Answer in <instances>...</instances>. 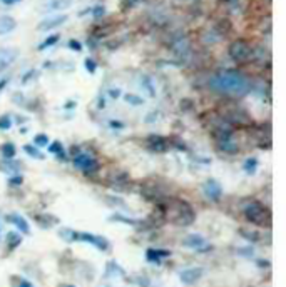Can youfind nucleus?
Instances as JSON below:
<instances>
[{
  "mask_svg": "<svg viewBox=\"0 0 286 287\" xmlns=\"http://www.w3.org/2000/svg\"><path fill=\"white\" fill-rule=\"evenodd\" d=\"M67 19H69L67 15L47 17V19H44L39 25H37V29H39V30H52V29H57V27H61L62 24H65Z\"/></svg>",
  "mask_w": 286,
  "mask_h": 287,
  "instance_id": "nucleus-8",
  "label": "nucleus"
},
{
  "mask_svg": "<svg viewBox=\"0 0 286 287\" xmlns=\"http://www.w3.org/2000/svg\"><path fill=\"white\" fill-rule=\"evenodd\" d=\"M65 287H74V286H65Z\"/></svg>",
  "mask_w": 286,
  "mask_h": 287,
  "instance_id": "nucleus-38",
  "label": "nucleus"
},
{
  "mask_svg": "<svg viewBox=\"0 0 286 287\" xmlns=\"http://www.w3.org/2000/svg\"><path fill=\"white\" fill-rule=\"evenodd\" d=\"M19 287H33V286H32V284H31V282H29V281L22 279V281L19 282Z\"/></svg>",
  "mask_w": 286,
  "mask_h": 287,
  "instance_id": "nucleus-34",
  "label": "nucleus"
},
{
  "mask_svg": "<svg viewBox=\"0 0 286 287\" xmlns=\"http://www.w3.org/2000/svg\"><path fill=\"white\" fill-rule=\"evenodd\" d=\"M183 244L189 249H203L206 246V239L199 234H189Z\"/></svg>",
  "mask_w": 286,
  "mask_h": 287,
  "instance_id": "nucleus-13",
  "label": "nucleus"
},
{
  "mask_svg": "<svg viewBox=\"0 0 286 287\" xmlns=\"http://www.w3.org/2000/svg\"><path fill=\"white\" fill-rule=\"evenodd\" d=\"M204 194L211 201H220L221 196H222L221 184L216 182L214 179H208V180H206V184H204Z\"/></svg>",
  "mask_w": 286,
  "mask_h": 287,
  "instance_id": "nucleus-9",
  "label": "nucleus"
},
{
  "mask_svg": "<svg viewBox=\"0 0 286 287\" xmlns=\"http://www.w3.org/2000/svg\"><path fill=\"white\" fill-rule=\"evenodd\" d=\"M69 49H74L75 52H81V50H82V45L79 44L77 40H69Z\"/></svg>",
  "mask_w": 286,
  "mask_h": 287,
  "instance_id": "nucleus-30",
  "label": "nucleus"
},
{
  "mask_svg": "<svg viewBox=\"0 0 286 287\" xmlns=\"http://www.w3.org/2000/svg\"><path fill=\"white\" fill-rule=\"evenodd\" d=\"M172 49H174V52L179 54V56H183V54H188L189 52V42H188V39L176 40L174 45H172Z\"/></svg>",
  "mask_w": 286,
  "mask_h": 287,
  "instance_id": "nucleus-17",
  "label": "nucleus"
},
{
  "mask_svg": "<svg viewBox=\"0 0 286 287\" xmlns=\"http://www.w3.org/2000/svg\"><path fill=\"white\" fill-rule=\"evenodd\" d=\"M169 254H171L169 251H162V249H149V251L146 252L149 262H159L162 257H167Z\"/></svg>",
  "mask_w": 286,
  "mask_h": 287,
  "instance_id": "nucleus-16",
  "label": "nucleus"
},
{
  "mask_svg": "<svg viewBox=\"0 0 286 287\" xmlns=\"http://www.w3.org/2000/svg\"><path fill=\"white\" fill-rule=\"evenodd\" d=\"M220 147L221 150L228 152V154H236L238 152V144L233 141V137L228 132H222L220 136Z\"/></svg>",
  "mask_w": 286,
  "mask_h": 287,
  "instance_id": "nucleus-10",
  "label": "nucleus"
},
{
  "mask_svg": "<svg viewBox=\"0 0 286 287\" xmlns=\"http://www.w3.org/2000/svg\"><path fill=\"white\" fill-rule=\"evenodd\" d=\"M74 166L82 171L84 174H92V172L97 171V162H95L94 157H91L89 154H77L74 157Z\"/></svg>",
  "mask_w": 286,
  "mask_h": 287,
  "instance_id": "nucleus-3",
  "label": "nucleus"
},
{
  "mask_svg": "<svg viewBox=\"0 0 286 287\" xmlns=\"http://www.w3.org/2000/svg\"><path fill=\"white\" fill-rule=\"evenodd\" d=\"M229 56L236 62L246 60V58L251 56L250 45H248L245 40H234L233 44L229 45Z\"/></svg>",
  "mask_w": 286,
  "mask_h": 287,
  "instance_id": "nucleus-4",
  "label": "nucleus"
},
{
  "mask_svg": "<svg viewBox=\"0 0 286 287\" xmlns=\"http://www.w3.org/2000/svg\"><path fill=\"white\" fill-rule=\"evenodd\" d=\"M142 87L147 90V94H149V97H156V88L153 86V82H151L149 77H142Z\"/></svg>",
  "mask_w": 286,
  "mask_h": 287,
  "instance_id": "nucleus-23",
  "label": "nucleus"
},
{
  "mask_svg": "<svg viewBox=\"0 0 286 287\" xmlns=\"http://www.w3.org/2000/svg\"><path fill=\"white\" fill-rule=\"evenodd\" d=\"M19 57V50L15 47H5L0 49V72H3L5 69H8Z\"/></svg>",
  "mask_w": 286,
  "mask_h": 287,
  "instance_id": "nucleus-7",
  "label": "nucleus"
},
{
  "mask_svg": "<svg viewBox=\"0 0 286 287\" xmlns=\"http://www.w3.org/2000/svg\"><path fill=\"white\" fill-rule=\"evenodd\" d=\"M15 154H17V149H15L14 144L8 142V144H3V145H2V155L5 159H14Z\"/></svg>",
  "mask_w": 286,
  "mask_h": 287,
  "instance_id": "nucleus-20",
  "label": "nucleus"
},
{
  "mask_svg": "<svg viewBox=\"0 0 286 287\" xmlns=\"http://www.w3.org/2000/svg\"><path fill=\"white\" fill-rule=\"evenodd\" d=\"M10 184H12V185H14V184H22V177H20V175L12 177V179H10Z\"/></svg>",
  "mask_w": 286,
  "mask_h": 287,
  "instance_id": "nucleus-33",
  "label": "nucleus"
},
{
  "mask_svg": "<svg viewBox=\"0 0 286 287\" xmlns=\"http://www.w3.org/2000/svg\"><path fill=\"white\" fill-rule=\"evenodd\" d=\"M74 240H84V242H89L94 247L100 249V251H106L109 247V242L100 235L89 234V232H74Z\"/></svg>",
  "mask_w": 286,
  "mask_h": 287,
  "instance_id": "nucleus-5",
  "label": "nucleus"
},
{
  "mask_svg": "<svg viewBox=\"0 0 286 287\" xmlns=\"http://www.w3.org/2000/svg\"><path fill=\"white\" fill-rule=\"evenodd\" d=\"M8 221H10L14 226L19 229L20 232H24V234H29L31 232V227H29V222L25 221V219L22 217L20 214H12L10 217H8Z\"/></svg>",
  "mask_w": 286,
  "mask_h": 287,
  "instance_id": "nucleus-14",
  "label": "nucleus"
},
{
  "mask_svg": "<svg viewBox=\"0 0 286 287\" xmlns=\"http://www.w3.org/2000/svg\"><path fill=\"white\" fill-rule=\"evenodd\" d=\"M204 276V269L203 267H189V269H184V271L179 272V279L183 284L186 286H191L194 284Z\"/></svg>",
  "mask_w": 286,
  "mask_h": 287,
  "instance_id": "nucleus-6",
  "label": "nucleus"
},
{
  "mask_svg": "<svg viewBox=\"0 0 286 287\" xmlns=\"http://www.w3.org/2000/svg\"><path fill=\"white\" fill-rule=\"evenodd\" d=\"M238 252L241 256H245V257H251V256H253V249H251V247H243V249H239Z\"/></svg>",
  "mask_w": 286,
  "mask_h": 287,
  "instance_id": "nucleus-31",
  "label": "nucleus"
},
{
  "mask_svg": "<svg viewBox=\"0 0 286 287\" xmlns=\"http://www.w3.org/2000/svg\"><path fill=\"white\" fill-rule=\"evenodd\" d=\"M124 100H126L127 104H131V105H142V104H144L142 97L136 95V94H126V95H124Z\"/></svg>",
  "mask_w": 286,
  "mask_h": 287,
  "instance_id": "nucleus-22",
  "label": "nucleus"
},
{
  "mask_svg": "<svg viewBox=\"0 0 286 287\" xmlns=\"http://www.w3.org/2000/svg\"><path fill=\"white\" fill-rule=\"evenodd\" d=\"M3 3H7V5H12V3H15V2H19V0H2Z\"/></svg>",
  "mask_w": 286,
  "mask_h": 287,
  "instance_id": "nucleus-37",
  "label": "nucleus"
},
{
  "mask_svg": "<svg viewBox=\"0 0 286 287\" xmlns=\"http://www.w3.org/2000/svg\"><path fill=\"white\" fill-rule=\"evenodd\" d=\"M84 65H86V69L91 72V74H94L95 72V62L92 60V58H86V60H84Z\"/></svg>",
  "mask_w": 286,
  "mask_h": 287,
  "instance_id": "nucleus-29",
  "label": "nucleus"
},
{
  "mask_svg": "<svg viewBox=\"0 0 286 287\" xmlns=\"http://www.w3.org/2000/svg\"><path fill=\"white\" fill-rule=\"evenodd\" d=\"M10 127H12V120H10V117H8V115L0 117V130H8Z\"/></svg>",
  "mask_w": 286,
  "mask_h": 287,
  "instance_id": "nucleus-27",
  "label": "nucleus"
},
{
  "mask_svg": "<svg viewBox=\"0 0 286 287\" xmlns=\"http://www.w3.org/2000/svg\"><path fill=\"white\" fill-rule=\"evenodd\" d=\"M17 22L14 17L10 15H0V35H5V33H10L12 30H15Z\"/></svg>",
  "mask_w": 286,
  "mask_h": 287,
  "instance_id": "nucleus-12",
  "label": "nucleus"
},
{
  "mask_svg": "<svg viewBox=\"0 0 286 287\" xmlns=\"http://www.w3.org/2000/svg\"><path fill=\"white\" fill-rule=\"evenodd\" d=\"M111 127H114V129H124L126 127V124L124 122H121V120H111Z\"/></svg>",
  "mask_w": 286,
  "mask_h": 287,
  "instance_id": "nucleus-32",
  "label": "nucleus"
},
{
  "mask_svg": "<svg viewBox=\"0 0 286 287\" xmlns=\"http://www.w3.org/2000/svg\"><path fill=\"white\" fill-rule=\"evenodd\" d=\"M49 152H52V154H62V144L61 142L49 144Z\"/></svg>",
  "mask_w": 286,
  "mask_h": 287,
  "instance_id": "nucleus-28",
  "label": "nucleus"
},
{
  "mask_svg": "<svg viewBox=\"0 0 286 287\" xmlns=\"http://www.w3.org/2000/svg\"><path fill=\"white\" fill-rule=\"evenodd\" d=\"M109 94H111V97H112V99H117V97H119V94H121V92H119V90H117V88H116V90H111V92H109Z\"/></svg>",
  "mask_w": 286,
  "mask_h": 287,
  "instance_id": "nucleus-35",
  "label": "nucleus"
},
{
  "mask_svg": "<svg viewBox=\"0 0 286 287\" xmlns=\"http://www.w3.org/2000/svg\"><path fill=\"white\" fill-rule=\"evenodd\" d=\"M109 221H117V222H124V224H131V226H134L136 224V221H132V219H129V217H124V215H119V214H116V215H112Z\"/></svg>",
  "mask_w": 286,
  "mask_h": 287,
  "instance_id": "nucleus-26",
  "label": "nucleus"
},
{
  "mask_svg": "<svg viewBox=\"0 0 286 287\" xmlns=\"http://www.w3.org/2000/svg\"><path fill=\"white\" fill-rule=\"evenodd\" d=\"M72 5V0H47L44 3V10L47 12H59V10H65Z\"/></svg>",
  "mask_w": 286,
  "mask_h": 287,
  "instance_id": "nucleus-11",
  "label": "nucleus"
},
{
  "mask_svg": "<svg viewBox=\"0 0 286 287\" xmlns=\"http://www.w3.org/2000/svg\"><path fill=\"white\" fill-rule=\"evenodd\" d=\"M245 215L248 217V221H251L256 226H264V224L268 222V210L264 207L263 204H259V202H248L245 205Z\"/></svg>",
  "mask_w": 286,
  "mask_h": 287,
  "instance_id": "nucleus-2",
  "label": "nucleus"
},
{
  "mask_svg": "<svg viewBox=\"0 0 286 287\" xmlns=\"http://www.w3.org/2000/svg\"><path fill=\"white\" fill-rule=\"evenodd\" d=\"M33 144H35V147H45L49 145V137L45 134H39V136H35V139H33Z\"/></svg>",
  "mask_w": 286,
  "mask_h": 287,
  "instance_id": "nucleus-25",
  "label": "nucleus"
},
{
  "mask_svg": "<svg viewBox=\"0 0 286 287\" xmlns=\"http://www.w3.org/2000/svg\"><path fill=\"white\" fill-rule=\"evenodd\" d=\"M209 87L221 94L241 97L250 90V80L236 70H224L209 79Z\"/></svg>",
  "mask_w": 286,
  "mask_h": 287,
  "instance_id": "nucleus-1",
  "label": "nucleus"
},
{
  "mask_svg": "<svg viewBox=\"0 0 286 287\" xmlns=\"http://www.w3.org/2000/svg\"><path fill=\"white\" fill-rule=\"evenodd\" d=\"M147 142H149L151 150H156V152H164V150L167 149V144H166V141H164L162 137H159V136H151L149 139H147Z\"/></svg>",
  "mask_w": 286,
  "mask_h": 287,
  "instance_id": "nucleus-15",
  "label": "nucleus"
},
{
  "mask_svg": "<svg viewBox=\"0 0 286 287\" xmlns=\"http://www.w3.org/2000/svg\"><path fill=\"white\" fill-rule=\"evenodd\" d=\"M7 242H8V247L14 249L17 246H20V242H22V237L19 235V232H8V234H7Z\"/></svg>",
  "mask_w": 286,
  "mask_h": 287,
  "instance_id": "nucleus-19",
  "label": "nucleus"
},
{
  "mask_svg": "<svg viewBox=\"0 0 286 287\" xmlns=\"http://www.w3.org/2000/svg\"><path fill=\"white\" fill-rule=\"evenodd\" d=\"M7 82H8V79H3V80H0V88H3L7 86Z\"/></svg>",
  "mask_w": 286,
  "mask_h": 287,
  "instance_id": "nucleus-36",
  "label": "nucleus"
},
{
  "mask_svg": "<svg viewBox=\"0 0 286 287\" xmlns=\"http://www.w3.org/2000/svg\"><path fill=\"white\" fill-rule=\"evenodd\" d=\"M59 40V35H50L49 39H45L42 44L39 45V50H44V49H49V47H52L54 44Z\"/></svg>",
  "mask_w": 286,
  "mask_h": 287,
  "instance_id": "nucleus-24",
  "label": "nucleus"
},
{
  "mask_svg": "<svg viewBox=\"0 0 286 287\" xmlns=\"http://www.w3.org/2000/svg\"><path fill=\"white\" fill-rule=\"evenodd\" d=\"M24 150L27 155H31L32 159H44V155H42V152L37 149L35 145H31V144H27V145H24Z\"/></svg>",
  "mask_w": 286,
  "mask_h": 287,
  "instance_id": "nucleus-21",
  "label": "nucleus"
},
{
  "mask_svg": "<svg viewBox=\"0 0 286 287\" xmlns=\"http://www.w3.org/2000/svg\"><path fill=\"white\" fill-rule=\"evenodd\" d=\"M258 166H259V160L254 159V157H250V159L245 160V164H243V169H245L248 174H254L256 169H258Z\"/></svg>",
  "mask_w": 286,
  "mask_h": 287,
  "instance_id": "nucleus-18",
  "label": "nucleus"
}]
</instances>
